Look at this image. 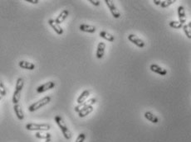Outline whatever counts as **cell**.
<instances>
[{
  "label": "cell",
  "mask_w": 191,
  "mask_h": 142,
  "mask_svg": "<svg viewBox=\"0 0 191 142\" xmlns=\"http://www.w3.org/2000/svg\"><path fill=\"white\" fill-rule=\"evenodd\" d=\"M55 122L57 124V126H59L60 128L61 131L63 132V137H65L66 140H71V133L70 130H69V128L67 127V126L66 125V123L64 122L63 119L60 116H56L55 117Z\"/></svg>",
  "instance_id": "obj_1"
},
{
  "label": "cell",
  "mask_w": 191,
  "mask_h": 142,
  "mask_svg": "<svg viewBox=\"0 0 191 142\" xmlns=\"http://www.w3.org/2000/svg\"><path fill=\"white\" fill-rule=\"evenodd\" d=\"M28 131H48L51 129V126L49 124H37V123H29L25 126Z\"/></svg>",
  "instance_id": "obj_2"
},
{
  "label": "cell",
  "mask_w": 191,
  "mask_h": 142,
  "mask_svg": "<svg viewBox=\"0 0 191 142\" xmlns=\"http://www.w3.org/2000/svg\"><path fill=\"white\" fill-rule=\"evenodd\" d=\"M50 101H51V97L49 96L44 97L43 98H42V99L39 100V101H37V102L32 103V104L29 108V111L31 112L37 111V110H38L39 108H43V107L46 106L47 104H48L49 102H50Z\"/></svg>",
  "instance_id": "obj_3"
},
{
  "label": "cell",
  "mask_w": 191,
  "mask_h": 142,
  "mask_svg": "<svg viewBox=\"0 0 191 142\" xmlns=\"http://www.w3.org/2000/svg\"><path fill=\"white\" fill-rule=\"evenodd\" d=\"M105 3H106V6L108 7L109 10L111 12V15L114 17V18H120V12L119 10L117 9V6L115 5L114 2L112 0H105Z\"/></svg>",
  "instance_id": "obj_4"
},
{
  "label": "cell",
  "mask_w": 191,
  "mask_h": 142,
  "mask_svg": "<svg viewBox=\"0 0 191 142\" xmlns=\"http://www.w3.org/2000/svg\"><path fill=\"white\" fill-rule=\"evenodd\" d=\"M96 102H97V99H96V98H91V99L86 101L85 102H83L82 104H78L77 106H76L74 108V111L78 113V112H80L82 111V109H84V108H88L90 106H92L93 104H95Z\"/></svg>",
  "instance_id": "obj_5"
},
{
  "label": "cell",
  "mask_w": 191,
  "mask_h": 142,
  "mask_svg": "<svg viewBox=\"0 0 191 142\" xmlns=\"http://www.w3.org/2000/svg\"><path fill=\"white\" fill-rule=\"evenodd\" d=\"M55 86H56V83L53 81H49V82L43 83L42 85L38 86L37 88V93H38V94H43V93L48 91V90L54 88Z\"/></svg>",
  "instance_id": "obj_6"
},
{
  "label": "cell",
  "mask_w": 191,
  "mask_h": 142,
  "mask_svg": "<svg viewBox=\"0 0 191 142\" xmlns=\"http://www.w3.org/2000/svg\"><path fill=\"white\" fill-rule=\"evenodd\" d=\"M128 40L130 41L131 43H133L134 45H136L137 47H139V48H143V47H145V45H146L145 42H144L140 38H139L135 34L129 35Z\"/></svg>",
  "instance_id": "obj_7"
},
{
  "label": "cell",
  "mask_w": 191,
  "mask_h": 142,
  "mask_svg": "<svg viewBox=\"0 0 191 142\" xmlns=\"http://www.w3.org/2000/svg\"><path fill=\"white\" fill-rule=\"evenodd\" d=\"M150 69H151V70L152 72H154L155 74H160V75H162V76L167 74V70H166V69L162 68V67H160V66H159L158 65H155V64H152L150 66Z\"/></svg>",
  "instance_id": "obj_8"
},
{
  "label": "cell",
  "mask_w": 191,
  "mask_h": 142,
  "mask_svg": "<svg viewBox=\"0 0 191 142\" xmlns=\"http://www.w3.org/2000/svg\"><path fill=\"white\" fill-rule=\"evenodd\" d=\"M48 24L54 30L55 32H56L57 35H60L61 36V35L63 34V29L59 26V24H57V23L55 22V20H53V19H49Z\"/></svg>",
  "instance_id": "obj_9"
},
{
  "label": "cell",
  "mask_w": 191,
  "mask_h": 142,
  "mask_svg": "<svg viewBox=\"0 0 191 142\" xmlns=\"http://www.w3.org/2000/svg\"><path fill=\"white\" fill-rule=\"evenodd\" d=\"M178 17H179V22L180 23H182L183 25H185V23H186L187 17H186L185 8L183 6H180L178 8Z\"/></svg>",
  "instance_id": "obj_10"
},
{
  "label": "cell",
  "mask_w": 191,
  "mask_h": 142,
  "mask_svg": "<svg viewBox=\"0 0 191 142\" xmlns=\"http://www.w3.org/2000/svg\"><path fill=\"white\" fill-rule=\"evenodd\" d=\"M105 49H106V44L104 42H99L96 53L97 59H102L105 54Z\"/></svg>",
  "instance_id": "obj_11"
},
{
  "label": "cell",
  "mask_w": 191,
  "mask_h": 142,
  "mask_svg": "<svg viewBox=\"0 0 191 142\" xmlns=\"http://www.w3.org/2000/svg\"><path fill=\"white\" fill-rule=\"evenodd\" d=\"M69 15V11L68 10H67V9H64L63 11L61 12L59 15L57 16V18L55 19V22L57 23V24H61V23H63L64 21L67 18Z\"/></svg>",
  "instance_id": "obj_12"
},
{
  "label": "cell",
  "mask_w": 191,
  "mask_h": 142,
  "mask_svg": "<svg viewBox=\"0 0 191 142\" xmlns=\"http://www.w3.org/2000/svg\"><path fill=\"white\" fill-rule=\"evenodd\" d=\"M18 66L19 67L24 69H29V70H33L35 69V65L33 63L29 62V61H25V60H21L18 62Z\"/></svg>",
  "instance_id": "obj_13"
},
{
  "label": "cell",
  "mask_w": 191,
  "mask_h": 142,
  "mask_svg": "<svg viewBox=\"0 0 191 142\" xmlns=\"http://www.w3.org/2000/svg\"><path fill=\"white\" fill-rule=\"evenodd\" d=\"M79 29L82 31L84 32H87V33H94L95 31H97L96 27L91 25H88V24H81L79 26Z\"/></svg>",
  "instance_id": "obj_14"
},
{
  "label": "cell",
  "mask_w": 191,
  "mask_h": 142,
  "mask_svg": "<svg viewBox=\"0 0 191 142\" xmlns=\"http://www.w3.org/2000/svg\"><path fill=\"white\" fill-rule=\"evenodd\" d=\"M13 109H14V112L17 116V119L19 121H23L24 119V115H23V112L22 110V108L19 104H16L13 105Z\"/></svg>",
  "instance_id": "obj_15"
},
{
  "label": "cell",
  "mask_w": 191,
  "mask_h": 142,
  "mask_svg": "<svg viewBox=\"0 0 191 142\" xmlns=\"http://www.w3.org/2000/svg\"><path fill=\"white\" fill-rule=\"evenodd\" d=\"M144 116L146 117V119H147L148 121L152 122V123H154V124H156V123L159 122V118L152 112H146L145 114H144Z\"/></svg>",
  "instance_id": "obj_16"
},
{
  "label": "cell",
  "mask_w": 191,
  "mask_h": 142,
  "mask_svg": "<svg viewBox=\"0 0 191 142\" xmlns=\"http://www.w3.org/2000/svg\"><path fill=\"white\" fill-rule=\"evenodd\" d=\"M90 96V92L88 90H84V91L81 94V95L77 98V102L78 104H82L83 102H86V100L87 99V98Z\"/></svg>",
  "instance_id": "obj_17"
},
{
  "label": "cell",
  "mask_w": 191,
  "mask_h": 142,
  "mask_svg": "<svg viewBox=\"0 0 191 142\" xmlns=\"http://www.w3.org/2000/svg\"><path fill=\"white\" fill-rule=\"evenodd\" d=\"M36 138L39 140H48L51 139L52 135L48 132H45V131H37V133L35 134Z\"/></svg>",
  "instance_id": "obj_18"
},
{
  "label": "cell",
  "mask_w": 191,
  "mask_h": 142,
  "mask_svg": "<svg viewBox=\"0 0 191 142\" xmlns=\"http://www.w3.org/2000/svg\"><path fill=\"white\" fill-rule=\"evenodd\" d=\"M99 36H100L101 38H103L104 40H106L110 41V42H112V41H115V37L114 36H112L111 34L108 33L107 31H101L99 32Z\"/></svg>",
  "instance_id": "obj_19"
},
{
  "label": "cell",
  "mask_w": 191,
  "mask_h": 142,
  "mask_svg": "<svg viewBox=\"0 0 191 142\" xmlns=\"http://www.w3.org/2000/svg\"><path fill=\"white\" fill-rule=\"evenodd\" d=\"M94 110V108L92 106H90L88 108H86L84 109H82L80 112H78V116L79 117H86L87 115H89L90 113H91Z\"/></svg>",
  "instance_id": "obj_20"
},
{
  "label": "cell",
  "mask_w": 191,
  "mask_h": 142,
  "mask_svg": "<svg viewBox=\"0 0 191 142\" xmlns=\"http://www.w3.org/2000/svg\"><path fill=\"white\" fill-rule=\"evenodd\" d=\"M21 98V91H18V90H15L13 92V98H12V102L13 103V105H16V104H18V102L20 100Z\"/></svg>",
  "instance_id": "obj_21"
},
{
  "label": "cell",
  "mask_w": 191,
  "mask_h": 142,
  "mask_svg": "<svg viewBox=\"0 0 191 142\" xmlns=\"http://www.w3.org/2000/svg\"><path fill=\"white\" fill-rule=\"evenodd\" d=\"M23 86H24V81H23V78H18L16 82V86H15V90H18L21 91L23 90Z\"/></svg>",
  "instance_id": "obj_22"
},
{
  "label": "cell",
  "mask_w": 191,
  "mask_h": 142,
  "mask_svg": "<svg viewBox=\"0 0 191 142\" xmlns=\"http://www.w3.org/2000/svg\"><path fill=\"white\" fill-rule=\"evenodd\" d=\"M169 25L170 27L174 29H180V28H183V25L182 23H180L179 21H171L170 23H169Z\"/></svg>",
  "instance_id": "obj_23"
},
{
  "label": "cell",
  "mask_w": 191,
  "mask_h": 142,
  "mask_svg": "<svg viewBox=\"0 0 191 142\" xmlns=\"http://www.w3.org/2000/svg\"><path fill=\"white\" fill-rule=\"evenodd\" d=\"M174 3H175L174 0H166V1H162V3L160 4V7L163 8V9H166V8H168L169 6H170L171 4H173Z\"/></svg>",
  "instance_id": "obj_24"
},
{
  "label": "cell",
  "mask_w": 191,
  "mask_h": 142,
  "mask_svg": "<svg viewBox=\"0 0 191 142\" xmlns=\"http://www.w3.org/2000/svg\"><path fill=\"white\" fill-rule=\"evenodd\" d=\"M183 30H184V32H185V34L187 37H188L189 39H191V29L189 27L188 24L187 25H184L183 27Z\"/></svg>",
  "instance_id": "obj_25"
},
{
  "label": "cell",
  "mask_w": 191,
  "mask_h": 142,
  "mask_svg": "<svg viewBox=\"0 0 191 142\" xmlns=\"http://www.w3.org/2000/svg\"><path fill=\"white\" fill-rule=\"evenodd\" d=\"M6 94H7V89H6L5 86L3 85V83L1 82L0 83V94L2 97H4L6 96Z\"/></svg>",
  "instance_id": "obj_26"
},
{
  "label": "cell",
  "mask_w": 191,
  "mask_h": 142,
  "mask_svg": "<svg viewBox=\"0 0 191 142\" xmlns=\"http://www.w3.org/2000/svg\"><path fill=\"white\" fill-rule=\"evenodd\" d=\"M85 140H86L85 133H80L78 135V137H77V139H76V141L75 142H84Z\"/></svg>",
  "instance_id": "obj_27"
},
{
  "label": "cell",
  "mask_w": 191,
  "mask_h": 142,
  "mask_svg": "<svg viewBox=\"0 0 191 142\" xmlns=\"http://www.w3.org/2000/svg\"><path fill=\"white\" fill-rule=\"evenodd\" d=\"M91 4H93L95 6H99L100 5V1L99 0H90L89 1Z\"/></svg>",
  "instance_id": "obj_28"
},
{
  "label": "cell",
  "mask_w": 191,
  "mask_h": 142,
  "mask_svg": "<svg viewBox=\"0 0 191 142\" xmlns=\"http://www.w3.org/2000/svg\"><path fill=\"white\" fill-rule=\"evenodd\" d=\"M26 2H28V3H31L32 4H37V3H39V1L38 0H26Z\"/></svg>",
  "instance_id": "obj_29"
},
{
  "label": "cell",
  "mask_w": 191,
  "mask_h": 142,
  "mask_svg": "<svg viewBox=\"0 0 191 142\" xmlns=\"http://www.w3.org/2000/svg\"><path fill=\"white\" fill-rule=\"evenodd\" d=\"M153 3L155 4V5H160L161 4V3H162V1H160V0H154L153 1Z\"/></svg>",
  "instance_id": "obj_30"
},
{
  "label": "cell",
  "mask_w": 191,
  "mask_h": 142,
  "mask_svg": "<svg viewBox=\"0 0 191 142\" xmlns=\"http://www.w3.org/2000/svg\"><path fill=\"white\" fill-rule=\"evenodd\" d=\"M45 142H52V141L51 139H48V140H46Z\"/></svg>",
  "instance_id": "obj_31"
},
{
  "label": "cell",
  "mask_w": 191,
  "mask_h": 142,
  "mask_svg": "<svg viewBox=\"0 0 191 142\" xmlns=\"http://www.w3.org/2000/svg\"><path fill=\"white\" fill-rule=\"evenodd\" d=\"M188 26H189V27L191 29V22H189V23H188Z\"/></svg>",
  "instance_id": "obj_32"
}]
</instances>
